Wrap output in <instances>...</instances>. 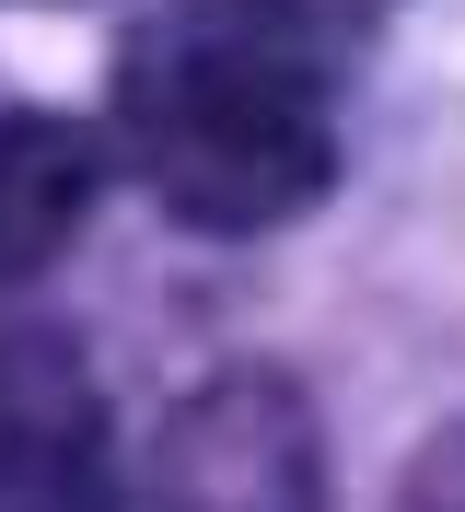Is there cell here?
Returning a JSON list of instances; mask_svg holds the SVG:
<instances>
[{
  "label": "cell",
  "mask_w": 465,
  "mask_h": 512,
  "mask_svg": "<svg viewBox=\"0 0 465 512\" xmlns=\"http://www.w3.org/2000/svg\"><path fill=\"white\" fill-rule=\"evenodd\" d=\"M303 0H175L117 59V152L198 233H279L338 175V94Z\"/></svg>",
  "instance_id": "cell-1"
},
{
  "label": "cell",
  "mask_w": 465,
  "mask_h": 512,
  "mask_svg": "<svg viewBox=\"0 0 465 512\" xmlns=\"http://www.w3.org/2000/svg\"><path fill=\"white\" fill-rule=\"evenodd\" d=\"M117 512H326V454H314L303 396L268 373L198 384L128 466Z\"/></svg>",
  "instance_id": "cell-2"
},
{
  "label": "cell",
  "mask_w": 465,
  "mask_h": 512,
  "mask_svg": "<svg viewBox=\"0 0 465 512\" xmlns=\"http://www.w3.org/2000/svg\"><path fill=\"white\" fill-rule=\"evenodd\" d=\"M117 419L59 326L0 315V512H117Z\"/></svg>",
  "instance_id": "cell-3"
},
{
  "label": "cell",
  "mask_w": 465,
  "mask_h": 512,
  "mask_svg": "<svg viewBox=\"0 0 465 512\" xmlns=\"http://www.w3.org/2000/svg\"><path fill=\"white\" fill-rule=\"evenodd\" d=\"M93 210V140L59 117H0V291L35 280Z\"/></svg>",
  "instance_id": "cell-4"
},
{
  "label": "cell",
  "mask_w": 465,
  "mask_h": 512,
  "mask_svg": "<svg viewBox=\"0 0 465 512\" xmlns=\"http://www.w3.org/2000/svg\"><path fill=\"white\" fill-rule=\"evenodd\" d=\"M407 512H465V431H442L431 466L407 478Z\"/></svg>",
  "instance_id": "cell-5"
},
{
  "label": "cell",
  "mask_w": 465,
  "mask_h": 512,
  "mask_svg": "<svg viewBox=\"0 0 465 512\" xmlns=\"http://www.w3.org/2000/svg\"><path fill=\"white\" fill-rule=\"evenodd\" d=\"M303 12H326V24H361V12H384V0H303Z\"/></svg>",
  "instance_id": "cell-6"
}]
</instances>
